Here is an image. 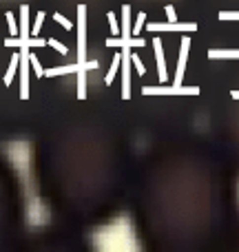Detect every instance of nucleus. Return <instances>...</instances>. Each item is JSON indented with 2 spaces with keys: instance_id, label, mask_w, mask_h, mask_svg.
<instances>
[{
  "instance_id": "8",
  "label": "nucleus",
  "mask_w": 239,
  "mask_h": 252,
  "mask_svg": "<svg viewBox=\"0 0 239 252\" xmlns=\"http://www.w3.org/2000/svg\"><path fill=\"white\" fill-rule=\"evenodd\" d=\"M34 2L65 25L82 31L118 11L126 0H34Z\"/></svg>"
},
{
  "instance_id": "3",
  "label": "nucleus",
  "mask_w": 239,
  "mask_h": 252,
  "mask_svg": "<svg viewBox=\"0 0 239 252\" xmlns=\"http://www.w3.org/2000/svg\"><path fill=\"white\" fill-rule=\"evenodd\" d=\"M137 137L100 100L75 93L29 139V179L53 221L91 235L126 213Z\"/></svg>"
},
{
  "instance_id": "9",
  "label": "nucleus",
  "mask_w": 239,
  "mask_h": 252,
  "mask_svg": "<svg viewBox=\"0 0 239 252\" xmlns=\"http://www.w3.org/2000/svg\"><path fill=\"white\" fill-rule=\"evenodd\" d=\"M202 20L226 35L239 38V0H184Z\"/></svg>"
},
{
  "instance_id": "7",
  "label": "nucleus",
  "mask_w": 239,
  "mask_h": 252,
  "mask_svg": "<svg viewBox=\"0 0 239 252\" xmlns=\"http://www.w3.org/2000/svg\"><path fill=\"white\" fill-rule=\"evenodd\" d=\"M91 248L89 232L49 219L44 226L27 228L18 252H87Z\"/></svg>"
},
{
  "instance_id": "10",
  "label": "nucleus",
  "mask_w": 239,
  "mask_h": 252,
  "mask_svg": "<svg viewBox=\"0 0 239 252\" xmlns=\"http://www.w3.org/2000/svg\"><path fill=\"white\" fill-rule=\"evenodd\" d=\"M226 248H233V250H239V215L233 221V228H231V235L226 239Z\"/></svg>"
},
{
  "instance_id": "5",
  "label": "nucleus",
  "mask_w": 239,
  "mask_h": 252,
  "mask_svg": "<svg viewBox=\"0 0 239 252\" xmlns=\"http://www.w3.org/2000/svg\"><path fill=\"white\" fill-rule=\"evenodd\" d=\"M204 122V130L239 175V42L228 49L219 64Z\"/></svg>"
},
{
  "instance_id": "6",
  "label": "nucleus",
  "mask_w": 239,
  "mask_h": 252,
  "mask_svg": "<svg viewBox=\"0 0 239 252\" xmlns=\"http://www.w3.org/2000/svg\"><path fill=\"white\" fill-rule=\"evenodd\" d=\"M27 228L25 179L4 144H0V252L18 250Z\"/></svg>"
},
{
  "instance_id": "2",
  "label": "nucleus",
  "mask_w": 239,
  "mask_h": 252,
  "mask_svg": "<svg viewBox=\"0 0 239 252\" xmlns=\"http://www.w3.org/2000/svg\"><path fill=\"white\" fill-rule=\"evenodd\" d=\"M237 173L206 130L144 139L126 215L144 252H210L226 246L237 217Z\"/></svg>"
},
{
  "instance_id": "1",
  "label": "nucleus",
  "mask_w": 239,
  "mask_h": 252,
  "mask_svg": "<svg viewBox=\"0 0 239 252\" xmlns=\"http://www.w3.org/2000/svg\"><path fill=\"white\" fill-rule=\"evenodd\" d=\"M235 42L184 0H126L80 31V93L118 113L137 139L197 128Z\"/></svg>"
},
{
  "instance_id": "4",
  "label": "nucleus",
  "mask_w": 239,
  "mask_h": 252,
  "mask_svg": "<svg viewBox=\"0 0 239 252\" xmlns=\"http://www.w3.org/2000/svg\"><path fill=\"white\" fill-rule=\"evenodd\" d=\"M80 31L34 0H0V144L29 142L80 93Z\"/></svg>"
}]
</instances>
